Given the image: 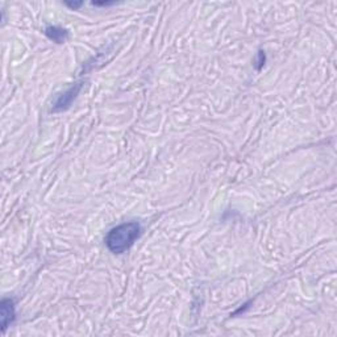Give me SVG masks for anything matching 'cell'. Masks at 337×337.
<instances>
[{
	"label": "cell",
	"instance_id": "cell-2",
	"mask_svg": "<svg viewBox=\"0 0 337 337\" xmlns=\"http://www.w3.org/2000/svg\"><path fill=\"white\" fill-rule=\"evenodd\" d=\"M81 89H82V83H77V85L71 86L68 91H65L62 95L58 96V99L56 100V103H54L53 111L57 112V111L66 110V108H68V107L73 103V100L75 99V96L78 95Z\"/></svg>",
	"mask_w": 337,
	"mask_h": 337
},
{
	"label": "cell",
	"instance_id": "cell-3",
	"mask_svg": "<svg viewBox=\"0 0 337 337\" xmlns=\"http://www.w3.org/2000/svg\"><path fill=\"white\" fill-rule=\"evenodd\" d=\"M15 319V307L11 299H4L2 302V328L6 330L8 324H11Z\"/></svg>",
	"mask_w": 337,
	"mask_h": 337
},
{
	"label": "cell",
	"instance_id": "cell-1",
	"mask_svg": "<svg viewBox=\"0 0 337 337\" xmlns=\"http://www.w3.org/2000/svg\"><path fill=\"white\" fill-rule=\"evenodd\" d=\"M141 234V225L137 221L123 223L112 228L106 237L107 248L115 254L127 252Z\"/></svg>",
	"mask_w": 337,
	"mask_h": 337
},
{
	"label": "cell",
	"instance_id": "cell-5",
	"mask_svg": "<svg viewBox=\"0 0 337 337\" xmlns=\"http://www.w3.org/2000/svg\"><path fill=\"white\" fill-rule=\"evenodd\" d=\"M93 4L95 7H107V6H114L115 2H112V3H108V2H95Z\"/></svg>",
	"mask_w": 337,
	"mask_h": 337
},
{
	"label": "cell",
	"instance_id": "cell-4",
	"mask_svg": "<svg viewBox=\"0 0 337 337\" xmlns=\"http://www.w3.org/2000/svg\"><path fill=\"white\" fill-rule=\"evenodd\" d=\"M45 35L49 37L52 41L57 44L65 43L69 37V32L66 29L61 28V27H48L45 29Z\"/></svg>",
	"mask_w": 337,
	"mask_h": 337
},
{
	"label": "cell",
	"instance_id": "cell-6",
	"mask_svg": "<svg viewBox=\"0 0 337 337\" xmlns=\"http://www.w3.org/2000/svg\"><path fill=\"white\" fill-rule=\"evenodd\" d=\"M83 3H66V6L70 8H73V10H77V8H79Z\"/></svg>",
	"mask_w": 337,
	"mask_h": 337
}]
</instances>
